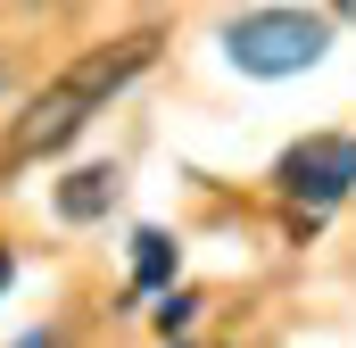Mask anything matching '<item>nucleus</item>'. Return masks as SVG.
<instances>
[{"mask_svg": "<svg viewBox=\"0 0 356 348\" xmlns=\"http://www.w3.org/2000/svg\"><path fill=\"white\" fill-rule=\"evenodd\" d=\"M158 58V42L149 33H133V42H99V50H83L67 75H50V84L25 100V116L8 125V141H0V166H33V158H50V150H67L75 133H83L91 116L116 100V91L133 84L141 67Z\"/></svg>", "mask_w": 356, "mask_h": 348, "instance_id": "nucleus-1", "label": "nucleus"}, {"mask_svg": "<svg viewBox=\"0 0 356 348\" xmlns=\"http://www.w3.org/2000/svg\"><path fill=\"white\" fill-rule=\"evenodd\" d=\"M323 42H332V25L323 17H307V8H249V17H232L224 25V50H232V67L241 75H307L315 58H323Z\"/></svg>", "mask_w": 356, "mask_h": 348, "instance_id": "nucleus-2", "label": "nucleus"}, {"mask_svg": "<svg viewBox=\"0 0 356 348\" xmlns=\"http://www.w3.org/2000/svg\"><path fill=\"white\" fill-rule=\"evenodd\" d=\"M348 182H356V141H340V133H315V141L282 150V166H273V191L298 207H340Z\"/></svg>", "mask_w": 356, "mask_h": 348, "instance_id": "nucleus-3", "label": "nucleus"}, {"mask_svg": "<svg viewBox=\"0 0 356 348\" xmlns=\"http://www.w3.org/2000/svg\"><path fill=\"white\" fill-rule=\"evenodd\" d=\"M108 199H116V174H108V166H75L67 182H58V216H67V224L108 216Z\"/></svg>", "mask_w": 356, "mask_h": 348, "instance_id": "nucleus-4", "label": "nucleus"}, {"mask_svg": "<svg viewBox=\"0 0 356 348\" xmlns=\"http://www.w3.org/2000/svg\"><path fill=\"white\" fill-rule=\"evenodd\" d=\"M133 282H141V290H166V282H175V241H166L158 224L133 232Z\"/></svg>", "mask_w": 356, "mask_h": 348, "instance_id": "nucleus-5", "label": "nucleus"}, {"mask_svg": "<svg viewBox=\"0 0 356 348\" xmlns=\"http://www.w3.org/2000/svg\"><path fill=\"white\" fill-rule=\"evenodd\" d=\"M191 315H199V299H191V290H166V299H158V315H149V324H158V332H166V340H175L182 324H191Z\"/></svg>", "mask_w": 356, "mask_h": 348, "instance_id": "nucleus-6", "label": "nucleus"}, {"mask_svg": "<svg viewBox=\"0 0 356 348\" xmlns=\"http://www.w3.org/2000/svg\"><path fill=\"white\" fill-rule=\"evenodd\" d=\"M8 274H17V265H8V249H0V290H8Z\"/></svg>", "mask_w": 356, "mask_h": 348, "instance_id": "nucleus-7", "label": "nucleus"}, {"mask_svg": "<svg viewBox=\"0 0 356 348\" xmlns=\"http://www.w3.org/2000/svg\"><path fill=\"white\" fill-rule=\"evenodd\" d=\"M25 348H50V332H33V340H25Z\"/></svg>", "mask_w": 356, "mask_h": 348, "instance_id": "nucleus-8", "label": "nucleus"}]
</instances>
